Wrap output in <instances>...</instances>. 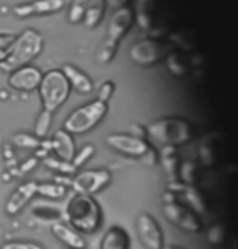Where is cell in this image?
I'll use <instances>...</instances> for the list:
<instances>
[{
	"label": "cell",
	"mask_w": 238,
	"mask_h": 249,
	"mask_svg": "<svg viewBox=\"0 0 238 249\" xmlns=\"http://www.w3.org/2000/svg\"><path fill=\"white\" fill-rule=\"evenodd\" d=\"M43 36L36 30H26L23 31L20 36L15 37L10 51H8L7 57L0 62V69L7 70V72H13V70L25 67L36 59L43 51Z\"/></svg>",
	"instance_id": "obj_1"
},
{
	"label": "cell",
	"mask_w": 238,
	"mask_h": 249,
	"mask_svg": "<svg viewBox=\"0 0 238 249\" xmlns=\"http://www.w3.org/2000/svg\"><path fill=\"white\" fill-rule=\"evenodd\" d=\"M146 132L165 147H178L191 142L194 137V127L181 117H165L153 121L146 127Z\"/></svg>",
	"instance_id": "obj_2"
},
{
	"label": "cell",
	"mask_w": 238,
	"mask_h": 249,
	"mask_svg": "<svg viewBox=\"0 0 238 249\" xmlns=\"http://www.w3.org/2000/svg\"><path fill=\"white\" fill-rule=\"evenodd\" d=\"M65 215L73 230L83 233L96 231L101 223V210L90 196H73L67 204Z\"/></svg>",
	"instance_id": "obj_3"
},
{
	"label": "cell",
	"mask_w": 238,
	"mask_h": 249,
	"mask_svg": "<svg viewBox=\"0 0 238 249\" xmlns=\"http://www.w3.org/2000/svg\"><path fill=\"white\" fill-rule=\"evenodd\" d=\"M132 23H134V12L129 7H123L114 10L108 26V39H106L103 49L100 53V62L108 64L113 60L119 41L128 35Z\"/></svg>",
	"instance_id": "obj_4"
},
{
	"label": "cell",
	"mask_w": 238,
	"mask_h": 249,
	"mask_svg": "<svg viewBox=\"0 0 238 249\" xmlns=\"http://www.w3.org/2000/svg\"><path fill=\"white\" fill-rule=\"evenodd\" d=\"M38 88L44 109L51 112L59 109L71 93V85L60 70H51L46 73Z\"/></svg>",
	"instance_id": "obj_5"
},
{
	"label": "cell",
	"mask_w": 238,
	"mask_h": 249,
	"mask_svg": "<svg viewBox=\"0 0 238 249\" xmlns=\"http://www.w3.org/2000/svg\"><path fill=\"white\" fill-rule=\"evenodd\" d=\"M106 111H108V105L98 100L78 107L64 122V130L69 134H85L103 121Z\"/></svg>",
	"instance_id": "obj_6"
},
{
	"label": "cell",
	"mask_w": 238,
	"mask_h": 249,
	"mask_svg": "<svg viewBox=\"0 0 238 249\" xmlns=\"http://www.w3.org/2000/svg\"><path fill=\"white\" fill-rule=\"evenodd\" d=\"M168 55H170V46L160 39H153V37L139 41L129 49V57L132 59V62L142 65V67L155 65Z\"/></svg>",
	"instance_id": "obj_7"
},
{
	"label": "cell",
	"mask_w": 238,
	"mask_h": 249,
	"mask_svg": "<svg viewBox=\"0 0 238 249\" xmlns=\"http://www.w3.org/2000/svg\"><path fill=\"white\" fill-rule=\"evenodd\" d=\"M111 175L106 170H88L82 171L72 179V189L78 196H92L101 191L108 184Z\"/></svg>",
	"instance_id": "obj_8"
},
{
	"label": "cell",
	"mask_w": 238,
	"mask_h": 249,
	"mask_svg": "<svg viewBox=\"0 0 238 249\" xmlns=\"http://www.w3.org/2000/svg\"><path fill=\"white\" fill-rule=\"evenodd\" d=\"M137 233L144 246L147 249H162L163 248V234L160 225L148 213L139 215L137 218Z\"/></svg>",
	"instance_id": "obj_9"
},
{
	"label": "cell",
	"mask_w": 238,
	"mask_h": 249,
	"mask_svg": "<svg viewBox=\"0 0 238 249\" xmlns=\"http://www.w3.org/2000/svg\"><path fill=\"white\" fill-rule=\"evenodd\" d=\"M106 143L111 148L119 153H124L128 157H144L148 152V143L146 140L132 137V135L124 134H111L106 137Z\"/></svg>",
	"instance_id": "obj_10"
},
{
	"label": "cell",
	"mask_w": 238,
	"mask_h": 249,
	"mask_svg": "<svg viewBox=\"0 0 238 249\" xmlns=\"http://www.w3.org/2000/svg\"><path fill=\"white\" fill-rule=\"evenodd\" d=\"M163 215L170 220L171 223L178 225L180 228L186 230V231L196 233L201 230V222L196 215L188 210L186 207L176 204V202H170V204H163Z\"/></svg>",
	"instance_id": "obj_11"
},
{
	"label": "cell",
	"mask_w": 238,
	"mask_h": 249,
	"mask_svg": "<svg viewBox=\"0 0 238 249\" xmlns=\"http://www.w3.org/2000/svg\"><path fill=\"white\" fill-rule=\"evenodd\" d=\"M41 80H43V73L39 72V69L33 65H25L10 73L8 85L18 91H33L39 87Z\"/></svg>",
	"instance_id": "obj_12"
},
{
	"label": "cell",
	"mask_w": 238,
	"mask_h": 249,
	"mask_svg": "<svg viewBox=\"0 0 238 249\" xmlns=\"http://www.w3.org/2000/svg\"><path fill=\"white\" fill-rule=\"evenodd\" d=\"M65 5L64 0H36L33 3L15 7L17 17H30V15H49V13H57Z\"/></svg>",
	"instance_id": "obj_13"
},
{
	"label": "cell",
	"mask_w": 238,
	"mask_h": 249,
	"mask_svg": "<svg viewBox=\"0 0 238 249\" xmlns=\"http://www.w3.org/2000/svg\"><path fill=\"white\" fill-rule=\"evenodd\" d=\"M36 186H38V182L28 181V182H23L20 187H17L7 202L5 212L8 215H17L23 207L31 200V197L36 194Z\"/></svg>",
	"instance_id": "obj_14"
},
{
	"label": "cell",
	"mask_w": 238,
	"mask_h": 249,
	"mask_svg": "<svg viewBox=\"0 0 238 249\" xmlns=\"http://www.w3.org/2000/svg\"><path fill=\"white\" fill-rule=\"evenodd\" d=\"M51 147H53L55 155L64 161H72L73 155H75V145H73L72 134L65 132L64 129L54 132L53 139H51Z\"/></svg>",
	"instance_id": "obj_15"
},
{
	"label": "cell",
	"mask_w": 238,
	"mask_h": 249,
	"mask_svg": "<svg viewBox=\"0 0 238 249\" xmlns=\"http://www.w3.org/2000/svg\"><path fill=\"white\" fill-rule=\"evenodd\" d=\"M60 72L67 78L69 85L72 88H75L78 93H90L93 90V83H92V80L88 78V75H85L82 70H78L77 67H73V65L65 64Z\"/></svg>",
	"instance_id": "obj_16"
},
{
	"label": "cell",
	"mask_w": 238,
	"mask_h": 249,
	"mask_svg": "<svg viewBox=\"0 0 238 249\" xmlns=\"http://www.w3.org/2000/svg\"><path fill=\"white\" fill-rule=\"evenodd\" d=\"M53 233L55 238H59L64 244H67L71 249H85V241L72 227L65 223H54L53 225Z\"/></svg>",
	"instance_id": "obj_17"
},
{
	"label": "cell",
	"mask_w": 238,
	"mask_h": 249,
	"mask_svg": "<svg viewBox=\"0 0 238 249\" xmlns=\"http://www.w3.org/2000/svg\"><path fill=\"white\" fill-rule=\"evenodd\" d=\"M129 234L121 227L110 228L101 239V249H129Z\"/></svg>",
	"instance_id": "obj_18"
},
{
	"label": "cell",
	"mask_w": 238,
	"mask_h": 249,
	"mask_svg": "<svg viewBox=\"0 0 238 249\" xmlns=\"http://www.w3.org/2000/svg\"><path fill=\"white\" fill-rule=\"evenodd\" d=\"M158 160L162 161V166L166 173L168 179L171 182H175L176 176H178V152H176V148L163 147L160 155H158Z\"/></svg>",
	"instance_id": "obj_19"
},
{
	"label": "cell",
	"mask_w": 238,
	"mask_h": 249,
	"mask_svg": "<svg viewBox=\"0 0 238 249\" xmlns=\"http://www.w3.org/2000/svg\"><path fill=\"white\" fill-rule=\"evenodd\" d=\"M105 7H106V0H88L85 17H83L85 25L88 28H95L100 25L101 18L105 15Z\"/></svg>",
	"instance_id": "obj_20"
},
{
	"label": "cell",
	"mask_w": 238,
	"mask_h": 249,
	"mask_svg": "<svg viewBox=\"0 0 238 249\" xmlns=\"http://www.w3.org/2000/svg\"><path fill=\"white\" fill-rule=\"evenodd\" d=\"M183 194H184L186 202L191 205V209H193L196 213H199V215H206L207 213L206 199H204V196L201 194V192L196 189L194 186H184Z\"/></svg>",
	"instance_id": "obj_21"
},
{
	"label": "cell",
	"mask_w": 238,
	"mask_h": 249,
	"mask_svg": "<svg viewBox=\"0 0 238 249\" xmlns=\"http://www.w3.org/2000/svg\"><path fill=\"white\" fill-rule=\"evenodd\" d=\"M214 155H216V148H214V134H209L201 140V145H199L201 163H202L204 166H211L214 163Z\"/></svg>",
	"instance_id": "obj_22"
},
{
	"label": "cell",
	"mask_w": 238,
	"mask_h": 249,
	"mask_svg": "<svg viewBox=\"0 0 238 249\" xmlns=\"http://www.w3.org/2000/svg\"><path fill=\"white\" fill-rule=\"evenodd\" d=\"M44 164L49 168V170L57 171V173H62V175H65V176L73 175V173H75V170H77V168L73 166L71 161H64V160L55 158V157L44 158Z\"/></svg>",
	"instance_id": "obj_23"
},
{
	"label": "cell",
	"mask_w": 238,
	"mask_h": 249,
	"mask_svg": "<svg viewBox=\"0 0 238 249\" xmlns=\"http://www.w3.org/2000/svg\"><path fill=\"white\" fill-rule=\"evenodd\" d=\"M36 194L49 197V199H60L65 194V187L55 182H44V184L36 186Z\"/></svg>",
	"instance_id": "obj_24"
},
{
	"label": "cell",
	"mask_w": 238,
	"mask_h": 249,
	"mask_svg": "<svg viewBox=\"0 0 238 249\" xmlns=\"http://www.w3.org/2000/svg\"><path fill=\"white\" fill-rule=\"evenodd\" d=\"M178 173H180V178L184 186H194L196 178H198V166H196L194 163L184 161L178 168Z\"/></svg>",
	"instance_id": "obj_25"
},
{
	"label": "cell",
	"mask_w": 238,
	"mask_h": 249,
	"mask_svg": "<svg viewBox=\"0 0 238 249\" xmlns=\"http://www.w3.org/2000/svg\"><path fill=\"white\" fill-rule=\"evenodd\" d=\"M51 122H53V112L43 109V111H41L39 117H38V121H36V125H35L36 137L44 139L46 135H48V130L51 127Z\"/></svg>",
	"instance_id": "obj_26"
},
{
	"label": "cell",
	"mask_w": 238,
	"mask_h": 249,
	"mask_svg": "<svg viewBox=\"0 0 238 249\" xmlns=\"http://www.w3.org/2000/svg\"><path fill=\"white\" fill-rule=\"evenodd\" d=\"M87 2L88 0H73L71 10H69V21L71 23H78L83 20L87 10Z\"/></svg>",
	"instance_id": "obj_27"
},
{
	"label": "cell",
	"mask_w": 238,
	"mask_h": 249,
	"mask_svg": "<svg viewBox=\"0 0 238 249\" xmlns=\"http://www.w3.org/2000/svg\"><path fill=\"white\" fill-rule=\"evenodd\" d=\"M13 142H15L18 147L23 148H38L41 147V140L38 137H33V135L28 134H18L13 137Z\"/></svg>",
	"instance_id": "obj_28"
},
{
	"label": "cell",
	"mask_w": 238,
	"mask_h": 249,
	"mask_svg": "<svg viewBox=\"0 0 238 249\" xmlns=\"http://www.w3.org/2000/svg\"><path fill=\"white\" fill-rule=\"evenodd\" d=\"M93 153H95V147L93 145H85L80 152L78 153H75L73 155V158H72V164L75 168H78V166H82V164H85L88 160H90L92 157H93Z\"/></svg>",
	"instance_id": "obj_29"
},
{
	"label": "cell",
	"mask_w": 238,
	"mask_h": 249,
	"mask_svg": "<svg viewBox=\"0 0 238 249\" xmlns=\"http://www.w3.org/2000/svg\"><path fill=\"white\" fill-rule=\"evenodd\" d=\"M33 213L36 215V217H41V218H46V220H53V218H60L62 217V212L60 210H54V209H48V207H36L35 210H33Z\"/></svg>",
	"instance_id": "obj_30"
},
{
	"label": "cell",
	"mask_w": 238,
	"mask_h": 249,
	"mask_svg": "<svg viewBox=\"0 0 238 249\" xmlns=\"http://www.w3.org/2000/svg\"><path fill=\"white\" fill-rule=\"evenodd\" d=\"M207 239L212 244H220L223 239H225V228H223L222 225H214V227L209 230Z\"/></svg>",
	"instance_id": "obj_31"
},
{
	"label": "cell",
	"mask_w": 238,
	"mask_h": 249,
	"mask_svg": "<svg viewBox=\"0 0 238 249\" xmlns=\"http://www.w3.org/2000/svg\"><path fill=\"white\" fill-rule=\"evenodd\" d=\"M13 41H15V37L10 36V35H0V62L7 57Z\"/></svg>",
	"instance_id": "obj_32"
},
{
	"label": "cell",
	"mask_w": 238,
	"mask_h": 249,
	"mask_svg": "<svg viewBox=\"0 0 238 249\" xmlns=\"http://www.w3.org/2000/svg\"><path fill=\"white\" fill-rule=\"evenodd\" d=\"M113 91H114V83L113 82H105L103 85L100 87V91H98V101H101L106 105V103L110 101L111 95H113Z\"/></svg>",
	"instance_id": "obj_33"
},
{
	"label": "cell",
	"mask_w": 238,
	"mask_h": 249,
	"mask_svg": "<svg viewBox=\"0 0 238 249\" xmlns=\"http://www.w3.org/2000/svg\"><path fill=\"white\" fill-rule=\"evenodd\" d=\"M168 69H170L171 73L178 75V77L184 75V72H186V67L180 62L176 55H170V57H168Z\"/></svg>",
	"instance_id": "obj_34"
},
{
	"label": "cell",
	"mask_w": 238,
	"mask_h": 249,
	"mask_svg": "<svg viewBox=\"0 0 238 249\" xmlns=\"http://www.w3.org/2000/svg\"><path fill=\"white\" fill-rule=\"evenodd\" d=\"M2 249H43L38 244H26V243H8Z\"/></svg>",
	"instance_id": "obj_35"
},
{
	"label": "cell",
	"mask_w": 238,
	"mask_h": 249,
	"mask_svg": "<svg viewBox=\"0 0 238 249\" xmlns=\"http://www.w3.org/2000/svg\"><path fill=\"white\" fill-rule=\"evenodd\" d=\"M144 161H146L148 166H153V164H157L158 161V153L155 152V150H152V148H148V152L144 155Z\"/></svg>",
	"instance_id": "obj_36"
},
{
	"label": "cell",
	"mask_w": 238,
	"mask_h": 249,
	"mask_svg": "<svg viewBox=\"0 0 238 249\" xmlns=\"http://www.w3.org/2000/svg\"><path fill=\"white\" fill-rule=\"evenodd\" d=\"M130 132H132V137H137V139H142L144 140V135H146V129H142L141 125H137V124H134V125H130Z\"/></svg>",
	"instance_id": "obj_37"
},
{
	"label": "cell",
	"mask_w": 238,
	"mask_h": 249,
	"mask_svg": "<svg viewBox=\"0 0 238 249\" xmlns=\"http://www.w3.org/2000/svg\"><path fill=\"white\" fill-rule=\"evenodd\" d=\"M128 2L129 0H106V3L113 8V10H118V8H123V7H128Z\"/></svg>",
	"instance_id": "obj_38"
},
{
	"label": "cell",
	"mask_w": 238,
	"mask_h": 249,
	"mask_svg": "<svg viewBox=\"0 0 238 249\" xmlns=\"http://www.w3.org/2000/svg\"><path fill=\"white\" fill-rule=\"evenodd\" d=\"M55 184H60V186H64V184H69L71 186L72 184V178H62V176H57L55 178ZM65 187V186H64Z\"/></svg>",
	"instance_id": "obj_39"
},
{
	"label": "cell",
	"mask_w": 238,
	"mask_h": 249,
	"mask_svg": "<svg viewBox=\"0 0 238 249\" xmlns=\"http://www.w3.org/2000/svg\"><path fill=\"white\" fill-rule=\"evenodd\" d=\"M35 164H36V158H31L30 161H26V163L21 166V173H25V171H28V170H33V168H35Z\"/></svg>",
	"instance_id": "obj_40"
},
{
	"label": "cell",
	"mask_w": 238,
	"mask_h": 249,
	"mask_svg": "<svg viewBox=\"0 0 238 249\" xmlns=\"http://www.w3.org/2000/svg\"><path fill=\"white\" fill-rule=\"evenodd\" d=\"M162 249H181V248H176V246H165V248H162Z\"/></svg>",
	"instance_id": "obj_41"
}]
</instances>
